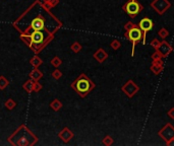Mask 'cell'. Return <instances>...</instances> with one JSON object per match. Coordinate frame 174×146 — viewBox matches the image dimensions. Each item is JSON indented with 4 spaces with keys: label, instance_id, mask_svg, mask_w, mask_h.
Masks as SVG:
<instances>
[{
    "label": "cell",
    "instance_id": "6da1fadb",
    "mask_svg": "<svg viewBox=\"0 0 174 146\" xmlns=\"http://www.w3.org/2000/svg\"><path fill=\"white\" fill-rule=\"evenodd\" d=\"M95 83L90 79L86 74H81L71 84V87L82 97H86L92 90L95 88Z\"/></svg>",
    "mask_w": 174,
    "mask_h": 146
},
{
    "label": "cell",
    "instance_id": "7a4b0ae2",
    "mask_svg": "<svg viewBox=\"0 0 174 146\" xmlns=\"http://www.w3.org/2000/svg\"><path fill=\"white\" fill-rule=\"evenodd\" d=\"M122 9L130 18H134L135 16L138 15V13L142 11L144 6L138 0H128L126 3H124Z\"/></svg>",
    "mask_w": 174,
    "mask_h": 146
},
{
    "label": "cell",
    "instance_id": "3957f363",
    "mask_svg": "<svg viewBox=\"0 0 174 146\" xmlns=\"http://www.w3.org/2000/svg\"><path fill=\"white\" fill-rule=\"evenodd\" d=\"M124 37L126 38L127 40H129L131 43H133V52H131V56H134V48L137 46V44L138 42H141L142 40V32L141 30V29L138 27V26L137 24L133 29L125 30Z\"/></svg>",
    "mask_w": 174,
    "mask_h": 146
},
{
    "label": "cell",
    "instance_id": "277c9868",
    "mask_svg": "<svg viewBox=\"0 0 174 146\" xmlns=\"http://www.w3.org/2000/svg\"><path fill=\"white\" fill-rule=\"evenodd\" d=\"M121 90H122V92L128 97V99H133V97L138 92V90H140V86H138L137 83L133 80V79H129V80H127L122 85Z\"/></svg>",
    "mask_w": 174,
    "mask_h": 146
},
{
    "label": "cell",
    "instance_id": "5b68a950",
    "mask_svg": "<svg viewBox=\"0 0 174 146\" xmlns=\"http://www.w3.org/2000/svg\"><path fill=\"white\" fill-rule=\"evenodd\" d=\"M150 5L159 15H163L171 7V2L169 0H153Z\"/></svg>",
    "mask_w": 174,
    "mask_h": 146
},
{
    "label": "cell",
    "instance_id": "8992f818",
    "mask_svg": "<svg viewBox=\"0 0 174 146\" xmlns=\"http://www.w3.org/2000/svg\"><path fill=\"white\" fill-rule=\"evenodd\" d=\"M138 26L142 32V44L145 45L146 40H147V33L153 30V27H154V22L151 18H149V17H144V18L140 20Z\"/></svg>",
    "mask_w": 174,
    "mask_h": 146
},
{
    "label": "cell",
    "instance_id": "52a82bcc",
    "mask_svg": "<svg viewBox=\"0 0 174 146\" xmlns=\"http://www.w3.org/2000/svg\"><path fill=\"white\" fill-rule=\"evenodd\" d=\"M159 137H161L166 143L174 139V127L170 123H167L161 130L158 132Z\"/></svg>",
    "mask_w": 174,
    "mask_h": 146
},
{
    "label": "cell",
    "instance_id": "ba28073f",
    "mask_svg": "<svg viewBox=\"0 0 174 146\" xmlns=\"http://www.w3.org/2000/svg\"><path fill=\"white\" fill-rule=\"evenodd\" d=\"M158 51L160 52V54L162 55L163 58H167L173 52V47L167 41L163 40L161 43H160Z\"/></svg>",
    "mask_w": 174,
    "mask_h": 146
},
{
    "label": "cell",
    "instance_id": "9c48e42d",
    "mask_svg": "<svg viewBox=\"0 0 174 146\" xmlns=\"http://www.w3.org/2000/svg\"><path fill=\"white\" fill-rule=\"evenodd\" d=\"M150 70L154 73L155 75L161 74L162 71L164 70V62H163V60L152 61V64L150 66Z\"/></svg>",
    "mask_w": 174,
    "mask_h": 146
},
{
    "label": "cell",
    "instance_id": "30bf717a",
    "mask_svg": "<svg viewBox=\"0 0 174 146\" xmlns=\"http://www.w3.org/2000/svg\"><path fill=\"white\" fill-rule=\"evenodd\" d=\"M94 58H95L96 60L99 62V63H103V62L108 58V54H107V52L104 50V49L100 48V49L97 50V52L94 53Z\"/></svg>",
    "mask_w": 174,
    "mask_h": 146
},
{
    "label": "cell",
    "instance_id": "8fae6325",
    "mask_svg": "<svg viewBox=\"0 0 174 146\" xmlns=\"http://www.w3.org/2000/svg\"><path fill=\"white\" fill-rule=\"evenodd\" d=\"M59 137H60L64 142H68L72 137H74V133H72L69 129H67V128H64V129L59 133Z\"/></svg>",
    "mask_w": 174,
    "mask_h": 146
},
{
    "label": "cell",
    "instance_id": "7c38bea8",
    "mask_svg": "<svg viewBox=\"0 0 174 146\" xmlns=\"http://www.w3.org/2000/svg\"><path fill=\"white\" fill-rule=\"evenodd\" d=\"M31 78H33V80L35 81H37V80H39V79L43 76V74H42V72H40L38 69H35V70H33L32 72H31Z\"/></svg>",
    "mask_w": 174,
    "mask_h": 146
},
{
    "label": "cell",
    "instance_id": "4fadbf2b",
    "mask_svg": "<svg viewBox=\"0 0 174 146\" xmlns=\"http://www.w3.org/2000/svg\"><path fill=\"white\" fill-rule=\"evenodd\" d=\"M158 34H159V37L161 38L162 40H165L166 38L169 36V32L165 29V27H161L160 30L158 32Z\"/></svg>",
    "mask_w": 174,
    "mask_h": 146
},
{
    "label": "cell",
    "instance_id": "5bb4252c",
    "mask_svg": "<svg viewBox=\"0 0 174 146\" xmlns=\"http://www.w3.org/2000/svg\"><path fill=\"white\" fill-rule=\"evenodd\" d=\"M152 61H160V60H163V57H162V55L160 54V52L158 50H156L154 53L152 54Z\"/></svg>",
    "mask_w": 174,
    "mask_h": 146
},
{
    "label": "cell",
    "instance_id": "9a60e30c",
    "mask_svg": "<svg viewBox=\"0 0 174 146\" xmlns=\"http://www.w3.org/2000/svg\"><path fill=\"white\" fill-rule=\"evenodd\" d=\"M51 107L52 109H53L54 111H58V110H60V107H62V105H61V103L59 102V100H57V99H54L53 102L51 103Z\"/></svg>",
    "mask_w": 174,
    "mask_h": 146
},
{
    "label": "cell",
    "instance_id": "2e32d148",
    "mask_svg": "<svg viewBox=\"0 0 174 146\" xmlns=\"http://www.w3.org/2000/svg\"><path fill=\"white\" fill-rule=\"evenodd\" d=\"M114 143V140H113V138L111 137V136H105L103 139V144L104 145H106V146H110V145H112Z\"/></svg>",
    "mask_w": 174,
    "mask_h": 146
},
{
    "label": "cell",
    "instance_id": "e0dca14e",
    "mask_svg": "<svg viewBox=\"0 0 174 146\" xmlns=\"http://www.w3.org/2000/svg\"><path fill=\"white\" fill-rule=\"evenodd\" d=\"M33 87H34V81H27L25 84H23V88H25L28 92H31L33 90Z\"/></svg>",
    "mask_w": 174,
    "mask_h": 146
},
{
    "label": "cell",
    "instance_id": "ac0fdd59",
    "mask_svg": "<svg viewBox=\"0 0 174 146\" xmlns=\"http://www.w3.org/2000/svg\"><path fill=\"white\" fill-rule=\"evenodd\" d=\"M31 64H32L34 67H39V66L42 64V60L39 57H34L32 60H31Z\"/></svg>",
    "mask_w": 174,
    "mask_h": 146
},
{
    "label": "cell",
    "instance_id": "d6986e66",
    "mask_svg": "<svg viewBox=\"0 0 174 146\" xmlns=\"http://www.w3.org/2000/svg\"><path fill=\"white\" fill-rule=\"evenodd\" d=\"M110 47L112 48L113 50H118V49L121 47V43L118 40H113L112 42H111Z\"/></svg>",
    "mask_w": 174,
    "mask_h": 146
},
{
    "label": "cell",
    "instance_id": "ffe728a7",
    "mask_svg": "<svg viewBox=\"0 0 174 146\" xmlns=\"http://www.w3.org/2000/svg\"><path fill=\"white\" fill-rule=\"evenodd\" d=\"M71 50L74 51V53H79V52L82 50L81 44H79V42H75V43H74V44L71 45Z\"/></svg>",
    "mask_w": 174,
    "mask_h": 146
},
{
    "label": "cell",
    "instance_id": "44dd1931",
    "mask_svg": "<svg viewBox=\"0 0 174 146\" xmlns=\"http://www.w3.org/2000/svg\"><path fill=\"white\" fill-rule=\"evenodd\" d=\"M7 84H8V81L6 80L3 76H1V77H0V89H4L6 86H7Z\"/></svg>",
    "mask_w": 174,
    "mask_h": 146
},
{
    "label": "cell",
    "instance_id": "7402d4cb",
    "mask_svg": "<svg viewBox=\"0 0 174 146\" xmlns=\"http://www.w3.org/2000/svg\"><path fill=\"white\" fill-rule=\"evenodd\" d=\"M160 43H161V42H160L158 39H153L152 40V42H151V46L155 49V50H158V48H159V46H160Z\"/></svg>",
    "mask_w": 174,
    "mask_h": 146
},
{
    "label": "cell",
    "instance_id": "603a6c76",
    "mask_svg": "<svg viewBox=\"0 0 174 146\" xmlns=\"http://www.w3.org/2000/svg\"><path fill=\"white\" fill-rule=\"evenodd\" d=\"M51 64L53 65L54 67H58V66H60V64H61V60L58 57H54L53 59H52Z\"/></svg>",
    "mask_w": 174,
    "mask_h": 146
},
{
    "label": "cell",
    "instance_id": "cb8c5ba5",
    "mask_svg": "<svg viewBox=\"0 0 174 146\" xmlns=\"http://www.w3.org/2000/svg\"><path fill=\"white\" fill-rule=\"evenodd\" d=\"M5 106H6V107H7V109H9V110H12L13 107H15V103L13 102L12 99H8L7 102L5 103Z\"/></svg>",
    "mask_w": 174,
    "mask_h": 146
},
{
    "label": "cell",
    "instance_id": "d4e9b609",
    "mask_svg": "<svg viewBox=\"0 0 174 146\" xmlns=\"http://www.w3.org/2000/svg\"><path fill=\"white\" fill-rule=\"evenodd\" d=\"M135 26H137V24L135 23H134L133 22H127L126 23L124 24V30H130V29H133V27H134Z\"/></svg>",
    "mask_w": 174,
    "mask_h": 146
},
{
    "label": "cell",
    "instance_id": "484cf974",
    "mask_svg": "<svg viewBox=\"0 0 174 146\" xmlns=\"http://www.w3.org/2000/svg\"><path fill=\"white\" fill-rule=\"evenodd\" d=\"M42 88V85L39 84L38 82H34V87H33V90H35V91H39V90H41Z\"/></svg>",
    "mask_w": 174,
    "mask_h": 146
},
{
    "label": "cell",
    "instance_id": "4316f807",
    "mask_svg": "<svg viewBox=\"0 0 174 146\" xmlns=\"http://www.w3.org/2000/svg\"><path fill=\"white\" fill-rule=\"evenodd\" d=\"M167 115H168V116H169L170 119L174 120V107H171V109H170V110L168 111V112H167Z\"/></svg>",
    "mask_w": 174,
    "mask_h": 146
},
{
    "label": "cell",
    "instance_id": "83f0119b",
    "mask_svg": "<svg viewBox=\"0 0 174 146\" xmlns=\"http://www.w3.org/2000/svg\"><path fill=\"white\" fill-rule=\"evenodd\" d=\"M52 75H53V77L54 78H56V79H58V78H60L61 77V72L60 71H58V70H55L54 72H53V74H52Z\"/></svg>",
    "mask_w": 174,
    "mask_h": 146
},
{
    "label": "cell",
    "instance_id": "f1b7e54d",
    "mask_svg": "<svg viewBox=\"0 0 174 146\" xmlns=\"http://www.w3.org/2000/svg\"><path fill=\"white\" fill-rule=\"evenodd\" d=\"M167 146H174V139H172V140H170L169 142H167Z\"/></svg>",
    "mask_w": 174,
    "mask_h": 146
}]
</instances>
